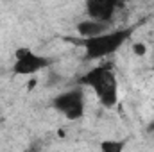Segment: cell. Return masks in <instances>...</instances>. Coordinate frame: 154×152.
<instances>
[{
    "mask_svg": "<svg viewBox=\"0 0 154 152\" xmlns=\"http://www.w3.org/2000/svg\"><path fill=\"white\" fill-rule=\"evenodd\" d=\"M54 108L66 120H79L84 114V95L82 90H68L54 99Z\"/></svg>",
    "mask_w": 154,
    "mask_h": 152,
    "instance_id": "obj_4",
    "label": "cell"
},
{
    "mask_svg": "<svg viewBox=\"0 0 154 152\" xmlns=\"http://www.w3.org/2000/svg\"><path fill=\"white\" fill-rule=\"evenodd\" d=\"M125 140H104L100 141V152H124Z\"/></svg>",
    "mask_w": 154,
    "mask_h": 152,
    "instance_id": "obj_7",
    "label": "cell"
},
{
    "mask_svg": "<svg viewBox=\"0 0 154 152\" xmlns=\"http://www.w3.org/2000/svg\"><path fill=\"white\" fill-rule=\"evenodd\" d=\"M77 32L81 34L82 39H90V38H97L104 32H108V23H100L95 20H82L77 23Z\"/></svg>",
    "mask_w": 154,
    "mask_h": 152,
    "instance_id": "obj_6",
    "label": "cell"
},
{
    "mask_svg": "<svg viewBox=\"0 0 154 152\" xmlns=\"http://www.w3.org/2000/svg\"><path fill=\"white\" fill-rule=\"evenodd\" d=\"M79 82L84 86H90L104 108L111 109L116 106V102H118V82H116V77L109 66H97V68L86 72L79 79Z\"/></svg>",
    "mask_w": 154,
    "mask_h": 152,
    "instance_id": "obj_1",
    "label": "cell"
},
{
    "mask_svg": "<svg viewBox=\"0 0 154 152\" xmlns=\"http://www.w3.org/2000/svg\"><path fill=\"white\" fill-rule=\"evenodd\" d=\"M116 7L118 4L111 0H88L86 2V11H88L90 20H95L100 23H109L113 20Z\"/></svg>",
    "mask_w": 154,
    "mask_h": 152,
    "instance_id": "obj_5",
    "label": "cell"
},
{
    "mask_svg": "<svg viewBox=\"0 0 154 152\" xmlns=\"http://www.w3.org/2000/svg\"><path fill=\"white\" fill-rule=\"evenodd\" d=\"M133 52H134L136 56H145L147 50H145V47H143L142 43H134V45H133Z\"/></svg>",
    "mask_w": 154,
    "mask_h": 152,
    "instance_id": "obj_8",
    "label": "cell"
},
{
    "mask_svg": "<svg viewBox=\"0 0 154 152\" xmlns=\"http://www.w3.org/2000/svg\"><path fill=\"white\" fill-rule=\"evenodd\" d=\"M52 65V61L45 56H38L34 54L31 48L22 47L14 52V66L13 72L16 75H34L41 70L48 68Z\"/></svg>",
    "mask_w": 154,
    "mask_h": 152,
    "instance_id": "obj_3",
    "label": "cell"
},
{
    "mask_svg": "<svg viewBox=\"0 0 154 152\" xmlns=\"http://www.w3.org/2000/svg\"><path fill=\"white\" fill-rule=\"evenodd\" d=\"M131 34H133L131 29H116V31H108L97 38L81 39L77 45H81L84 48L88 59H99V57H106V56L115 54L129 39Z\"/></svg>",
    "mask_w": 154,
    "mask_h": 152,
    "instance_id": "obj_2",
    "label": "cell"
}]
</instances>
